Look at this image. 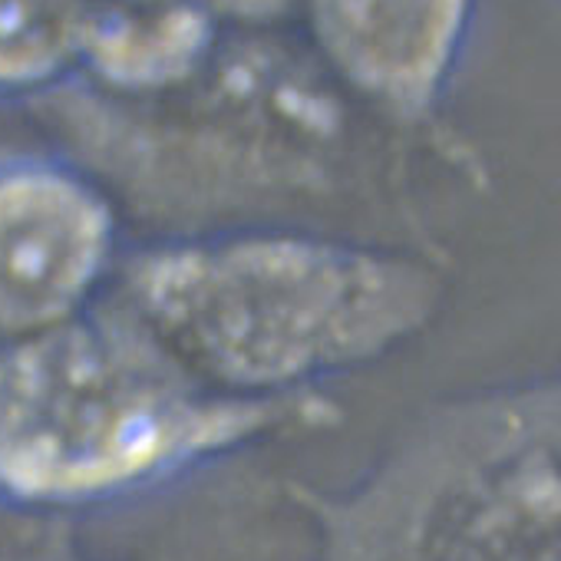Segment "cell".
<instances>
[{
  "instance_id": "cell-4",
  "label": "cell",
  "mask_w": 561,
  "mask_h": 561,
  "mask_svg": "<svg viewBox=\"0 0 561 561\" xmlns=\"http://www.w3.org/2000/svg\"><path fill=\"white\" fill-rule=\"evenodd\" d=\"M67 0H0V77L47 70L70 44Z\"/></svg>"
},
{
  "instance_id": "cell-1",
  "label": "cell",
  "mask_w": 561,
  "mask_h": 561,
  "mask_svg": "<svg viewBox=\"0 0 561 561\" xmlns=\"http://www.w3.org/2000/svg\"><path fill=\"white\" fill-rule=\"evenodd\" d=\"M182 436L165 383L100 334L64 331L0 354V479L21 492L119 485Z\"/></svg>"
},
{
  "instance_id": "cell-2",
  "label": "cell",
  "mask_w": 561,
  "mask_h": 561,
  "mask_svg": "<svg viewBox=\"0 0 561 561\" xmlns=\"http://www.w3.org/2000/svg\"><path fill=\"white\" fill-rule=\"evenodd\" d=\"M106 251L100 208L54 175L0 179V337L54 324Z\"/></svg>"
},
{
  "instance_id": "cell-3",
  "label": "cell",
  "mask_w": 561,
  "mask_h": 561,
  "mask_svg": "<svg viewBox=\"0 0 561 561\" xmlns=\"http://www.w3.org/2000/svg\"><path fill=\"white\" fill-rule=\"evenodd\" d=\"M324 21L341 57L364 77L420 90L453 50L462 0H324Z\"/></svg>"
}]
</instances>
